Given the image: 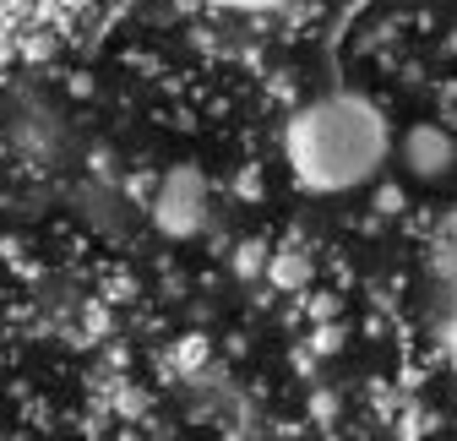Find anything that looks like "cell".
Here are the masks:
<instances>
[{
  "mask_svg": "<svg viewBox=\"0 0 457 441\" xmlns=\"http://www.w3.org/2000/svg\"><path fill=\"white\" fill-rule=\"evenodd\" d=\"M267 284H272V289H283V295H300V289L311 284V256H305L300 245L272 251V256H267Z\"/></svg>",
  "mask_w": 457,
  "mask_h": 441,
  "instance_id": "5",
  "label": "cell"
},
{
  "mask_svg": "<svg viewBox=\"0 0 457 441\" xmlns=\"http://www.w3.org/2000/svg\"><path fill=\"white\" fill-rule=\"evenodd\" d=\"M386 153H392L386 115L365 93L311 98L289 121V131H283V158H289L295 186L316 191V196H337V191L376 180Z\"/></svg>",
  "mask_w": 457,
  "mask_h": 441,
  "instance_id": "1",
  "label": "cell"
},
{
  "mask_svg": "<svg viewBox=\"0 0 457 441\" xmlns=\"http://www.w3.org/2000/svg\"><path fill=\"white\" fill-rule=\"evenodd\" d=\"M153 224L169 235V240H191L202 224H207V175L196 163H175L158 191H153Z\"/></svg>",
  "mask_w": 457,
  "mask_h": 441,
  "instance_id": "3",
  "label": "cell"
},
{
  "mask_svg": "<svg viewBox=\"0 0 457 441\" xmlns=\"http://www.w3.org/2000/svg\"><path fill=\"white\" fill-rule=\"evenodd\" d=\"M93 0H0V77L61 44Z\"/></svg>",
  "mask_w": 457,
  "mask_h": 441,
  "instance_id": "2",
  "label": "cell"
},
{
  "mask_svg": "<svg viewBox=\"0 0 457 441\" xmlns=\"http://www.w3.org/2000/svg\"><path fill=\"white\" fill-rule=\"evenodd\" d=\"M397 158H403V170H409L414 180H446L452 163H457V142H452V131H441L436 121H420V126L403 131Z\"/></svg>",
  "mask_w": 457,
  "mask_h": 441,
  "instance_id": "4",
  "label": "cell"
},
{
  "mask_svg": "<svg viewBox=\"0 0 457 441\" xmlns=\"http://www.w3.org/2000/svg\"><path fill=\"white\" fill-rule=\"evenodd\" d=\"M218 6H228V12H283V6H295V0H218Z\"/></svg>",
  "mask_w": 457,
  "mask_h": 441,
  "instance_id": "6",
  "label": "cell"
}]
</instances>
